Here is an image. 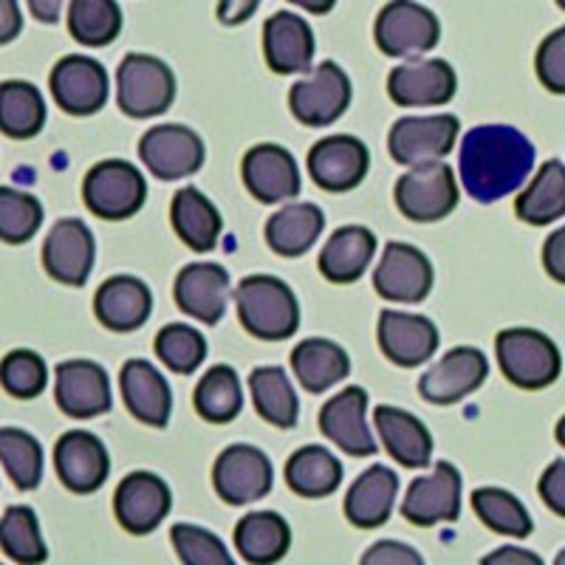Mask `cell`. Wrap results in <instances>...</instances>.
I'll return each instance as SVG.
<instances>
[{"mask_svg":"<svg viewBox=\"0 0 565 565\" xmlns=\"http://www.w3.org/2000/svg\"><path fill=\"white\" fill-rule=\"evenodd\" d=\"M534 170V145L512 125H478L463 134L458 173L463 193L478 204H494L518 193Z\"/></svg>","mask_w":565,"mask_h":565,"instance_id":"1","label":"cell"},{"mask_svg":"<svg viewBox=\"0 0 565 565\" xmlns=\"http://www.w3.org/2000/svg\"><path fill=\"white\" fill-rule=\"evenodd\" d=\"M235 309L244 331L255 340L282 342L300 328V302L289 282L275 275H249L235 289Z\"/></svg>","mask_w":565,"mask_h":565,"instance_id":"2","label":"cell"},{"mask_svg":"<svg viewBox=\"0 0 565 565\" xmlns=\"http://www.w3.org/2000/svg\"><path fill=\"white\" fill-rule=\"evenodd\" d=\"M501 371L521 391H543L559 380L563 356L554 340L537 328H507L494 337Z\"/></svg>","mask_w":565,"mask_h":565,"instance_id":"3","label":"cell"},{"mask_svg":"<svg viewBox=\"0 0 565 565\" xmlns=\"http://www.w3.org/2000/svg\"><path fill=\"white\" fill-rule=\"evenodd\" d=\"M175 99V74L153 54H128L116 68V103L130 119L168 114Z\"/></svg>","mask_w":565,"mask_h":565,"instance_id":"4","label":"cell"},{"mask_svg":"<svg viewBox=\"0 0 565 565\" xmlns=\"http://www.w3.org/2000/svg\"><path fill=\"white\" fill-rule=\"evenodd\" d=\"M83 201L103 221H128L148 201V181L125 159H105L85 173Z\"/></svg>","mask_w":565,"mask_h":565,"instance_id":"5","label":"cell"},{"mask_svg":"<svg viewBox=\"0 0 565 565\" xmlns=\"http://www.w3.org/2000/svg\"><path fill=\"white\" fill-rule=\"evenodd\" d=\"M393 201L407 221L433 224L452 215L461 193H458V181L450 164L430 161L398 175L393 186Z\"/></svg>","mask_w":565,"mask_h":565,"instance_id":"6","label":"cell"},{"mask_svg":"<svg viewBox=\"0 0 565 565\" xmlns=\"http://www.w3.org/2000/svg\"><path fill=\"white\" fill-rule=\"evenodd\" d=\"M373 40L385 57H411L433 52L441 43V20L422 3L393 0L376 14Z\"/></svg>","mask_w":565,"mask_h":565,"instance_id":"7","label":"cell"},{"mask_svg":"<svg viewBox=\"0 0 565 565\" xmlns=\"http://www.w3.org/2000/svg\"><path fill=\"white\" fill-rule=\"evenodd\" d=\"M351 79L334 60L317 65L311 74L297 79L289 90V108L297 122L306 128H328L351 108Z\"/></svg>","mask_w":565,"mask_h":565,"instance_id":"8","label":"cell"},{"mask_svg":"<svg viewBox=\"0 0 565 565\" xmlns=\"http://www.w3.org/2000/svg\"><path fill=\"white\" fill-rule=\"evenodd\" d=\"M275 467L260 447L232 444L215 458L212 487L226 507H249L271 492Z\"/></svg>","mask_w":565,"mask_h":565,"instance_id":"9","label":"cell"},{"mask_svg":"<svg viewBox=\"0 0 565 565\" xmlns=\"http://www.w3.org/2000/svg\"><path fill=\"white\" fill-rule=\"evenodd\" d=\"M461 122L452 114L438 116H405L393 122L387 134V153L396 164L405 168H418L430 161L450 156L456 148Z\"/></svg>","mask_w":565,"mask_h":565,"instance_id":"10","label":"cell"},{"mask_svg":"<svg viewBox=\"0 0 565 565\" xmlns=\"http://www.w3.org/2000/svg\"><path fill=\"white\" fill-rule=\"evenodd\" d=\"M436 282V269L430 257L418 246L405 241H391L382 252L380 266L373 269V291L387 302L416 306L427 300Z\"/></svg>","mask_w":565,"mask_h":565,"instance_id":"11","label":"cell"},{"mask_svg":"<svg viewBox=\"0 0 565 565\" xmlns=\"http://www.w3.org/2000/svg\"><path fill=\"white\" fill-rule=\"evenodd\" d=\"M49 88L60 110L68 116H94L108 103V71L85 54H65L49 74Z\"/></svg>","mask_w":565,"mask_h":565,"instance_id":"12","label":"cell"},{"mask_svg":"<svg viewBox=\"0 0 565 565\" xmlns=\"http://www.w3.org/2000/svg\"><path fill=\"white\" fill-rule=\"evenodd\" d=\"M141 164L161 181H179L204 168L206 148L186 125H156L139 139Z\"/></svg>","mask_w":565,"mask_h":565,"instance_id":"13","label":"cell"},{"mask_svg":"<svg viewBox=\"0 0 565 565\" xmlns=\"http://www.w3.org/2000/svg\"><path fill=\"white\" fill-rule=\"evenodd\" d=\"M489 376V362L487 353L478 351V348H452L430 367L427 373H422L418 380V396L427 402V405H458L467 396H472L476 391H481V385Z\"/></svg>","mask_w":565,"mask_h":565,"instance_id":"14","label":"cell"},{"mask_svg":"<svg viewBox=\"0 0 565 565\" xmlns=\"http://www.w3.org/2000/svg\"><path fill=\"white\" fill-rule=\"evenodd\" d=\"M309 175L326 193H351L371 170V150L351 134L326 136L309 150Z\"/></svg>","mask_w":565,"mask_h":565,"instance_id":"15","label":"cell"},{"mask_svg":"<svg viewBox=\"0 0 565 565\" xmlns=\"http://www.w3.org/2000/svg\"><path fill=\"white\" fill-rule=\"evenodd\" d=\"M461 472L456 463L438 461L436 472L416 478L407 487L402 501V518L418 529H433L438 523H456L461 518Z\"/></svg>","mask_w":565,"mask_h":565,"instance_id":"16","label":"cell"},{"mask_svg":"<svg viewBox=\"0 0 565 565\" xmlns=\"http://www.w3.org/2000/svg\"><path fill=\"white\" fill-rule=\"evenodd\" d=\"M173 509V492L156 472L136 469L122 478L114 494L116 523L128 534H150L164 523Z\"/></svg>","mask_w":565,"mask_h":565,"instance_id":"17","label":"cell"},{"mask_svg":"<svg viewBox=\"0 0 565 565\" xmlns=\"http://www.w3.org/2000/svg\"><path fill=\"white\" fill-rule=\"evenodd\" d=\"M97 260V241L79 218H60L43 241V269L63 286L83 289Z\"/></svg>","mask_w":565,"mask_h":565,"instance_id":"18","label":"cell"},{"mask_svg":"<svg viewBox=\"0 0 565 565\" xmlns=\"http://www.w3.org/2000/svg\"><path fill=\"white\" fill-rule=\"evenodd\" d=\"M456 90V68L441 57L407 60L387 74V97L402 108L447 105L452 103Z\"/></svg>","mask_w":565,"mask_h":565,"instance_id":"19","label":"cell"},{"mask_svg":"<svg viewBox=\"0 0 565 565\" xmlns=\"http://www.w3.org/2000/svg\"><path fill=\"white\" fill-rule=\"evenodd\" d=\"M367 393L365 387L351 385L331 396L320 411V433L334 441L345 456L371 458L380 452V444L373 441L367 427Z\"/></svg>","mask_w":565,"mask_h":565,"instance_id":"20","label":"cell"},{"mask_svg":"<svg viewBox=\"0 0 565 565\" xmlns=\"http://www.w3.org/2000/svg\"><path fill=\"white\" fill-rule=\"evenodd\" d=\"M241 179L246 190L260 204H280L286 199L300 195V168L291 150L280 145H255L241 161Z\"/></svg>","mask_w":565,"mask_h":565,"instance_id":"21","label":"cell"},{"mask_svg":"<svg viewBox=\"0 0 565 565\" xmlns=\"http://www.w3.org/2000/svg\"><path fill=\"white\" fill-rule=\"evenodd\" d=\"M54 402L68 418H97L110 411V380L105 367L94 360H68L57 365Z\"/></svg>","mask_w":565,"mask_h":565,"instance_id":"22","label":"cell"},{"mask_svg":"<svg viewBox=\"0 0 565 565\" xmlns=\"http://www.w3.org/2000/svg\"><path fill=\"white\" fill-rule=\"evenodd\" d=\"M54 469L68 492H97L110 476L108 447L94 433L68 430L54 444Z\"/></svg>","mask_w":565,"mask_h":565,"instance_id":"23","label":"cell"},{"mask_svg":"<svg viewBox=\"0 0 565 565\" xmlns=\"http://www.w3.org/2000/svg\"><path fill=\"white\" fill-rule=\"evenodd\" d=\"M230 271L221 264L201 260L179 271L173 282V300L181 315L193 317L204 326H218L230 302Z\"/></svg>","mask_w":565,"mask_h":565,"instance_id":"24","label":"cell"},{"mask_svg":"<svg viewBox=\"0 0 565 565\" xmlns=\"http://www.w3.org/2000/svg\"><path fill=\"white\" fill-rule=\"evenodd\" d=\"M376 340L387 362L396 367H418L438 351L441 334L430 317L385 309L380 315Z\"/></svg>","mask_w":565,"mask_h":565,"instance_id":"25","label":"cell"},{"mask_svg":"<svg viewBox=\"0 0 565 565\" xmlns=\"http://www.w3.org/2000/svg\"><path fill=\"white\" fill-rule=\"evenodd\" d=\"M264 57L280 77L309 74L315 60V32L297 12H275L264 23Z\"/></svg>","mask_w":565,"mask_h":565,"instance_id":"26","label":"cell"},{"mask_svg":"<svg viewBox=\"0 0 565 565\" xmlns=\"http://www.w3.org/2000/svg\"><path fill=\"white\" fill-rule=\"evenodd\" d=\"M94 315L114 334L139 331L153 315V295L148 282L130 275L108 277L94 295Z\"/></svg>","mask_w":565,"mask_h":565,"instance_id":"27","label":"cell"},{"mask_svg":"<svg viewBox=\"0 0 565 565\" xmlns=\"http://www.w3.org/2000/svg\"><path fill=\"white\" fill-rule=\"evenodd\" d=\"M122 402L136 422L164 430L173 413V391L170 382L150 365L148 360H128L119 371Z\"/></svg>","mask_w":565,"mask_h":565,"instance_id":"28","label":"cell"},{"mask_svg":"<svg viewBox=\"0 0 565 565\" xmlns=\"http://www.w3.org/2000/svg\"><path fill=\"white\" fill-rule=\"evenodd\" d=\"M373 424L380 430V441L385 444L387 456L405 469H427L433 463V433L427 424L413 413L398 407L380 405L373 411Z\"/></svg>","mask_w":565,"mask_h":565,"instance_id":"29","label":"cell"},{"mask_svg":"<svg viewBox=\"0 0 565 565\" xmlns=\"http://www.w3.org/2000/svg\"><path fill=\"white\" fill-rule=\"evenodd\" d=\"M398 492V476L385 463H373L365 469L356 481L351 483L345 494V518L351 526L371 532V529H382L391 521L393 507H396Z\"/></svg>","mask_w":565,"mask_h":565,"instance_id":"30","label":"cell"},{"mask_svg":"<svg viewBox=\"0 0 565 565\" xmlns=\"http://www.w3.org/2000/svg\"><path fill=\"white\" fill-rule=\"evenodd\" d=\"M376 255V235L362 224H348L326 241L320 252V275L334 286H351L362 280Z\"/></svg>","mask_w":565,"mask_h":565,"instance_id":"31","label":"cell"},{"mask_svg":"<svg viewBox=\"0 0 565 565\" xmlns=\"http://www.w3.org/2000/svg\"><path fill=\"white\" fill-rule=\"evenodd\" d=\"M170 224H173V232L181 238V244L186 249L199 252V255L215 249L221 241V230H224L218 206L212 204L195 186H184L173 195V201H170Z\"/></svg>","mask_w":565,"mask_h":565,"instance_id":"32","label":"cell"},{"mask_svg":"<svg viewBox=\"0 0 565 565\" xmlns=\"http://www.w3.org/2000/svg\"><path fill=\"white\" fill-rule=\"evenodd\" d=\"M322 230H326V215L320 206L302 201V204H289L269 215L264 238L275 255L295 260L317 244Z\"/></svg>","mask_w":565,"mask_h":565,"instance_id":"33","label":"cell"},{"mask_svg":"<svg viewBox=\"0 0 565 565\" xmlns=\"http://www.w3.org/2000/svg\"><path fill=\"white\" fill-rule=\"evenodd\" d=\"M291 371L302 391L320 396L351 373V356L345 348L326 337H309L291 351Z\"/></svg>","mask_w":565,"mask_h":565,"instance_id":"34","label":"cell"},{"mask_svg":"<svg viewBox=\"0 0 565 565\" xmlns=\"http://www.w3.org/2000/svg\"><path fill=\"white\" fill-rule=\"evenodd\" d=\"M235 548L252 565L280 563L291 548L289 521L280 512H246L235 523Z\"/></svg>","mask_w":565,"mask_h":565,"instance_id":"35","label":"cell"},{"mask_svg":"<svg viewBox=\"0 0 565 565\" xmlns=\"http://www.w3.org/2000/svg\"><path fill=\"white\" fill-rule=\"evenodd\" d=\"M342 476H345V469H342L340 458L331 456L320 444H309V447L291 452L286 469H282L286 487L306 501H320V498L334 494L340 489Z\"/></svg>","mask_w":565,"mask_h":565,"instance_id":"36","label":"cell"},{"mask_svg":"<svg viewBox=\"0 0 565 565\" xmlns=\"http://www.w3.org/2000/svg\"><path fill=\"white\" fill-rule=\"evenodd\" d=\"M514 215L523 224L548 226L565 215V168L559 159H548L532 184L514 199Z\"/></svg>","mask_w":565,"mask_h":565,"instance_id":"37","label":"cell"},{"mask_svg":"<svg viewBox=\"0 0 565 565\" xmlns=\"http://www.w3.org/2000/svg\"><path fill=\"white\" fill-rule=\"evenodd\" d=\"M249 391L257 416L280 430H295L300 422V398L291 387L286 371L277 365L255 367L249 373Z\"/></svg>","mask_w":565,"mask_h":565,"instance_id":"38","label":"cell"},{"mask_svg":"<svg viewBox=\"0 0 565 565\" xmlns=\"http://www.w3.org/2000/svg\"><path fill=\"white\" fill-rule=\"evenodd\" d=\"M45 103L38 85L26 79L0 83V130L7 139L26 141L43 130Z\"/></svg>","mask_w":565,"mask_h":565,"instance_id":"39","label":"cell"},{"mask_svg":"<svg viewBox=\"0 0 565 565\" xmlns=\"http://www.w3.org/2000/svg\"><path fill=\"white\" fill-rule=\"evenodd\" d=\"M193 407L204 422L230 424L244 411V393L235 367L215 365L204 373L193 391Z\"/></svg>","mask_w":565,"mask_h":565,"instance_id":"40","label":"cell"},{"mask_svg":"<svg viewBox=\"0 0 565 565\" xmlns=\"http://www.w3.org/2000/svg\"><path fill=\"white\" fill-rule=\"evenodd\" d=\"M472 509H476L478 521L494 534L523 540L534 532L532 514L523 507L521 498H514L501 487H478L472 492Z\"/></svg>","mask_w":565,"mask_h":565,"instance_id":"41","label":"cell"},{"mask_svg":"<svg viewBox=\"0 0 565 565\" xmlns=\"http://www.w3.org/2000/svg\"><path fill=\"white\" fill-rule=\"evenodd\" d=\"M68 32L88 49L110 45L122 32V7L116 0H74L68 7Z\"/></svg>","mask_w":565,"mask_h":565,"instance_id":"42","label":"cell"},{"mask_svg":"<svg viewBox=\"0 0 565 565\" xmlns=\"http://www.w3.org/2000/svg\"><path fill=\"white\" fill-rule=\"evenodd\" d=\"M0 461H3L9 481L20 492H32L43 481V447L32 433L20 430V427H3L0 430Z\"/></svg>","mask_w":565,"mask_h":565,"instance_id":"43","label":"cell"},{"mask_svg":"<svg viewBox=\"0 0 565 565\" xmlns=\"http://www.w3.org/2000/svg\"><path fill=\"white\" fill-rule=\"evenodd\" d=\"M0 546L3 554L14 563H45L49 559V546L40 534V521L34 509L29 507H9L0 518Z\"/></svg>","mask_w":565,"mask_h":565,"instance_id":"44","label":"cell"},{"mask_svg":"<svg viewBox=\"0 0 565 565\" xmlns=\"http://www.w3.org/2000/svg\"><path fill=\"white\" fill-rule=\"evenodd\" d=\"M153 351L161 360V365L168 367L170 373L190 376V373L199 371L201 362L206 360V337L193 326L170 322V326H164L159 334H156Z\"/></svg>","mask_w":565,"mask_h":565,"instance_id":"45","label":"cell"},{"mask_svg":"<svg viewBox=\"0 0 565 565\" xmlns=\"http://www.w3.org/2000/svg\"><path fill=\"white\" fill-rule=\"evenodd\" d=\"M43 224V204L38 195L0 186V241L9 246H20L32 241Z\"/></svg>","mask_w":565,"mask_h":565,"instance_id":"46","label":"cell"},{"mask_svg":"<svg viewBox=\"0 0 565 565\" xmlns=\"http://www.w3.org/2000/svg\"><path fill=\"white\" fill-rule=\"evenodd\" d=\"M0 382L12 398H38L49 385V365L40 353L18 348L3 356Z\"/></svg>","mask_w":565,"mask_h":565,"instance_id":"47","label":"cell"},{"mask_svg":"<svg viewBox=\"0 0 565 565\" xmlns=\"http://www.w3.org/2000/svg\"><path fill=\"white\" fill-rule=\"evenodd\" d=\"M170 543L184 565H232V554L212 532L190 523H175L170 529Z\"/></svg>","mask_w":565,"mask_h":565,"instance_id":"48","label":"cell"},{"mask_svg":"<svg viewBox=\"0 0 565 565\" xmlns=\"http://www.w3.org/2000/svg\"><path fill=\"white\" fill-rule=\"evenodd\" d=\"M534 71H537V79L546 85V90L563 97L565 94V29L548 34L537 49V57H534Z\"/></svg>","mask_w":565,"mask_h":565,"instance_id":"49","label":"cell"},{"mask_svg":"<svg viewBox=\"0 0 565 565\" xmlns=\"http://www.w3.org/2000/svg\"><path fill=\"white\" fill-rule=\"evenodd\" d=\"M362 565H422L424 557L416 548L405 546V543H396V540H380L373 543L360 559Z\"/></svg>","mask_w":565,"mask_h":565,"instance_id":"50","label":"cell"},{"mask_svg":"<svg viewBox=\"0 0 565 565\" xmlns=\"http://www.w3.org/2000/svg\"><path fill=\"white\" fill-rule=\"evenodd\" d=\"M537 492L540 498H543V503H546L557 518H563L565 514V461L563 458L548 463V469L543 472V478H540L537 483Z\"/></svg>","mask_w":565,"mask_h":565,"instance_id":"51","label":"cell"},{"mask_svg":"<svg viewBox=\"0 0 565 565\" xmlns=\"http://www.w3.org/2000/svg\"><path fill=\"white\" fill-rule=\"evenodd\" d=\"M543 266H546L548 277L563 286L565 282V230H557L552 238L543 246Z\"/></svg>","mask_w":565,"mask_h":565,"instance_id":"52","label":"cell"},{"mask_svg":"<svg viewBox=\"0 0 565 565\" xmlns=\"http://www.w3.org/2000/svg\"><path fill=\"white\" fill-rule=\"evenodd\" d=\"M483 565H501V563H526V565H543V557L534 552H523V548H498L494 554L481 559Z\"/></svg>","mask_w":565,"mask_h":565,"instance_id":"53","label":"cell"},{"mask_svg":"<svg viewBox=\"0 0 565 565\" xmlns=\"http://www.w3.org/2000/svg\"><path fill=\"white\" fill-rule=\"evenodd\" d=\"M3 29H0V40L9 43L20 34V12H18V3L14 0H3Z\"/></svg>","mask_w":565,"mask_h":565,"instance_id":"54","label":"cell"},{"mask_svg":"<svg viewBox=\"0 0 565 565\" xmlns=\"http://www.w3.org/2000/svg\"><path fill=\"white\" fill-rule=\"evenodd\" d=\"M255 9H257V3L255 0H252V3H221L218 7V18H221V23H241V20H246V18H252V14H255Z\"/></svg>","mask_w":565,"mask_h":565,"instance_id":"55","label":"cell"},{"mask_svg":"<svg viewBox=\"0 0 565 565\" xmlns=\"http://www.w3.org/2000/svg\"><path fill=\"white\" fill-rule=\"evenodd\" d=\"M29 9H32V14H38L40 20H45V23H52V20L60 18V3H29Z\"/></svg>","mask_w":565,"mask_h":565,"instance_id":"56","label":"cell"}]
</instances>
